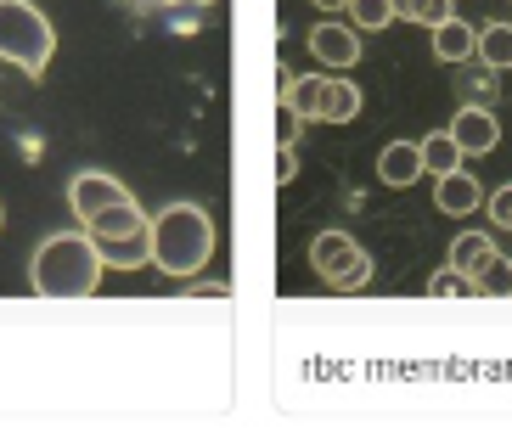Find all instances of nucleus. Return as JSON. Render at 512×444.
I'll use <instances>...</instances> for the list:
<instances>
[{
  "mask_svg": "<svg viewBox=\"0 0 512 444\" xmlns=\"http://www.w3.org/2000/svg\"><path fill=\"white\" fill-rule=\"evenodd\" d=\"M310 270H316L332 293H361L372 282V253L349 237V231H321L310 242Z\"/></svg>",
  "mask_w": 512,
  "mask_h": 444,
  "instance_id": "nucleus-5",
  "label": "nucleus"
},
{
  "mask_svg": "<svg viewBox=\"0 0 512 444\" xmlns=\"http://www.w3.org/2000/svg\"><path fill=\"white\" fill-rule=\"evenodd\" d=\"M473 293H484V298H512V259L490 253V259L473 270Z\"/></svg>",
  "mask_w": 512,
  "mask_h": 444,
  "instance_id": "nucleus-16",
  "label": "nucleus"
},
{
  "mask_svg": "<svg viewBox=\"0 0 512 444\" xmlns=\"http://www.w3.org/2000/svg\"><path fill=\"white\" fill-rule=\"evenodd\" d=\"M417 175H422L417 141H389V147H383V158H377V180H383V186H394V192H406V186H417Z\"/></svg>",
  "mask_w": 512,
  "mask_h": 444,
  "instance_id": "nucleus-11",
  "label": "nucleus"
},
{
  "mask_svg": "<svg viewBox=\"0 0 512 444\" xmlns=\"http://www.w3.org/2000/svg\"><path fill=\"white\" fill-rule=\"evenodd\" d=\"M299 113H293V107L287 102H276V141H282V147H293V141H299Z\"/></svg>",
  "mask_w": 512,
  "mask_h": 444,
  "instance_id": "nucleus-21",
  "label": "nucleus"
},
{
  "mask_svg": "<svg viewBox=\"0 0 512 444\" xmlns=\"http://www.w3.org/2000/svg\"><path fill=\"white\" fill-rule=\"evenodd\" d=\"M451 141L462 147V158H484V152L501 147V124L490 107H456L451 119Z\"/></svg>",
  "mask_w": 512,
  "mask_h": 444,
  "instance_id": "nucleus-7",
  "label": "nucleus"
},
{
  "mask_svg": "<svg viewBox=\"0 0 512 444\" xmlns=\"http://www.w3.org/2000/svg\"><path fill=\"white\" fill-rule=\"evenodd\" d=\"M417 158H422V175H451V169H462V147L451 141V130L428 135V141H417Z\"/></svg>",
  "mask_w": 512,
  "mask_h": 444,
  "instance_id": "nucleus-14",
  "label": "nucleus"
},
{
  "mask_svg": "<svg viewBox=\"0 0 512 444\" xmlns=\"http://www.w3.org/2000/svg\"><path fill=\"white\" fill-rule=\"evenodd\" d=\"M394 17H406V23H428L434 29L439 17H451L456 12V0H389Z\"/></svg>",
  "mask_w": 512,
  "mask_h": 444,
  "instance_id": "nucleus-18",
  "label": "nucleus"
},
{
  "mask_svg": "<svg viewBox=\"0 0 512 444\" xmlns=\"http://www.w3.org/2000/svg\"><path fill=\"white\" fill-rule=\"evenodd\" d=\"M29 282L40 298H91L102 287V259L91 237H46L34 248Z\"/></svg>",
  "mask_w": 512,
  "mask_h": 444,
  "instance_id": "nucleus-2",
  "label": "nucleus"
},
{
  "mask_svg": "<svg viewBox=\"0 0 512 444\" xmlns=\"http://www.w3.org/2000/svg\"><path fill=\"white\" fill-rule=\"evenodd\" d=\"M96 259H102V270H147V259H152L147 225L141 231H119V237H96Z\"/></svg>",
  "mask_w": 512,
  "mask_h": 444,
  "instance_id": "nucleus-8",
  "label": "nucleus"
},
{
  "mask_svg": "<svg viewBox=\"0 0 512 444\" xmlns=\"http://www.w3.org/2000/svg\"><path fill=\"white\" fill-rule=\"evenodd\" d=\"M147 237H152V265L175 282H192L214 259V220L197 203H169L158 220H147Z\"/></svg>",
  "mask_w": 512,
  "mask_h": 444,
  "instance_id": "nucleus-1",
  "label": "nucleus"
},
{
  "mask_svg": "<svg viewBox=\"0 0 512 444\" xmlns=\"http://www.w3.org/2000/svg\"><path fill=\"white\" fill-rule=\"evenodd\" d=\"M316 6H321V12H344L349 0H316Z\"/></svg>",
  "mask_w": 512,
  "mask_h": 444,
  "instance_id": "nucleus-24",
  "label": "nucleus"
},
{
  "mask_svg": "<svg viewBox=\"0 0 512 444\" xmlns=\"http://www.w3.org/2000/svg\"><path fill=\"white\" fill-rule=\"evenodd\" d=\"M434 203H439V214H451V220H462V214H473V208L484 203V186L467 169H451V175H439V186H434Z\"/></svg>",
  "mask_w": 512,
  "mask_h": 444,
  "instance_id": "nucleus-10",
  "label": "nucleus"
},
{
  "mask_svg": "<svg viewBox=\"0 0 512 444\" xmlns=\"http://www.w3.org/2000/svg\"><path fill=\"white\" fill-rule=\"evenodd\" d=\"M147 225V214H141V203L136 197H124V203H113V208H102L96 220H85V237H119V231H141Z\"/></svg>",
  "mask_w": 512,
  "mask_h": 444,
  "instance_id": "nucleus-13",
  "label": "nucleus"
},
{
  "mask_svg": "<svg viewBox=\"0 0 512 444\" xmlns=\"http://www.w3.org/2000/svg\"><path fill=\"white\" fill-rule=\"evenodd\" d=\"M428 293H434V298H467V293H473V276H462V270H434Z\"/></svg>",
  "mask_w": 512,
  "mask_h": 444,
  "instance_id": "nucleus-20",
  "label": "nucleus"
},
{
  "mask_svg": "<svg viewBox=\"0 0 512 444\" xmlns=\"http://www.w3.org/2000/svg\"><path fill=\"white\" fill-rule=\"evenodd\" d=\"M124 197H130V186L113 180V175H102V169H85V175L68 180V208H74L79 220H96L102 208L124 203Z\"/></svg>",
  "mask_w": 512,
  "mask_h": 444,
  "instance_id": "nucleus-6",
  "label": "nucleus"
},
{
  "mask_svg": "<svg viewBox=\"0 0 512 444\" xmlns=\"http://www.w3.org/2000/svg\"><path fill=\"white\" fill-rule=\"evenodd\" d=\"M473 57H484V68H501V74H507V68H512V29H507V23H490V29H479Z\"/></svg>",
  "mask_w": 512,
  "mask_h": 444,
  "instance_id": "nucleus-15",
  "label": "nucleus"
},
{
  "mask_svg": "<svg viewBox=\"0 0 512 444\" xmlns=\"http://www.w3.org/2000/svg\"><path fill=\"white\" fill-rule=\"evenodd\" d=\"M276 180H282V186L287 180H299V152L293 147H276Z\"/></svg>",
  "mask_w": 512,
  "mask_h": 444,
  "instance_id": "nucleus-23",
  "label": "nucleus"
},
{
  "mask_svg": "<svg viewBox=\"0 0 512 444\" xmlns=\"http://www.w3.org/2000/svg\"><path fill=\"white\" fill-rule=\"evenodd\" d=\"M344 12L355 17V29H372V34L394 23V6H389V0H349Z\"/></svg>",
  "mask_w": 512,
  "mask_h": 444,
  "instance_id": "nucleus-19",
  "label": "nucleus"
},
{
  "mask_svg": "<svg viewBox=\"0 0 512 444\" xmlns=\"http://www.w3.org/2000/svg\"><path fill=\"white\" fill-rule=\"evenodd\" d=\"M496 253V242L484 237V231H462V237L451 242V270H462V276H473V270L484 265Z\"/></svg>",
  "mask_w": 512,
  "mask_h": 444,
  "instance_id": "nucleus-17",
  "label": "nucleus"
},
{
  "mask_svg": "<svg viewBox=\"0 0 512 444\" xmlns=\"http://www.w3.org/2000/svg\"><path fill=\"white\" fill-rule=\"evenodd\" d=\"M57 57V29L34 0H0V62L23 68L29 79H46Z\"/></svg>",
  "mask_w": 512,
  "mask_h": 444,
  "instance_id": "nucleus-3",
  "label": "nucleus"
},
{
  "mask_svg": "<svg viewBox=\"0 0 512 444\" xmlns=\"http://www.w3.org/2000/svg\"><path fill=\"white\" fill-rule=\"evenodd\" d=\"M276 90H282V102L293 107L299 119H327V124H355L361 119V85H349V79H327V74L293 79L282 68Z\"/></svg>",
  "mask_w": 512,
  "mask_h": 444,
  "instance_id": "nucleus-4",
  "label": "nucleus"
},
{
  "mask_svg": "<svg viewBox=\"0 0 512 444\" xmlns=\"http://www.w3.org/2000/svg\"><path fill=\"white\" fill-rule=\"evenodd\" d=\"M490 220H496V225H507V231H512V180L501 186L496 197H490Z\"/></svg>",
  "mask_w": 512,
  "mask_h": 444,
  "instance_id": "nucleus-22",
  "label": "nucleus"
},
{
  "mask_svg": "<svg viewBox=\"0 0 512 444\" xmlns=\"http://www.w3.org/2000/svg\"><path fill=\"white\" fill-rule=\"evenodd\" d=\"M310 51H316L327 68H355V62H361L355 29H344V23H316V29H310Z\"/></svg>",
  "mask_w": 512,
  "mask_h": 444,
  "instance_id": "nucleus-9",
  "label": "nucleus"
},
{
  "mask_svg": "<svg viewBox=\"0 0 512 444\" xmlns=\"http://www.w3.org/2000/svg\"><path fill=\"white\" fill-rule=\"evenodd\" d=\"M473 45H479V29H467L456 12L434 23V57L439 62H467L473 57Z\"/></svg>",
  "mask_w": 512,
  "mask_h": 444,
  "instance_id": "nucleus-12",
  "label": "nucleus"
}]
</instances>
